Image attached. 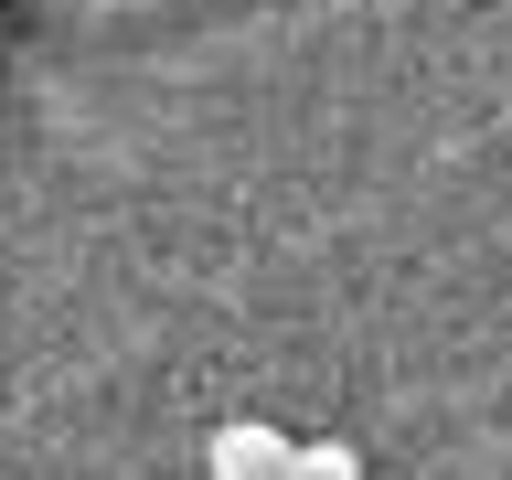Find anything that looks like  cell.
Returning a JSON list of instances; mask_svg holds the SVG:
<instances>
[{
	"label": "cell",
	"instance_id": "6da1fadb",
	"mask_svg": "<svg viewBox=\"0 0 512 480\" xmlns=\"http://www.w3.org/2000/svg\"><path fill=\"white\" fill-rule=\"evenodd\" d=\"M203 480H288V427L267 416H224L203 438Z\"/></svg>",
	"mask_w": 512,
	"mask_h": 480
},
{
	"label": "cell",
	"instance_id": "7a4b0ae2",
	"mask_svg": "<svg viewBox=\"0 0 512 480\" xmlns=\"http://www.w3.org/2000/svg\"><path fill=\"white\" fill-rule=\"evenodd\" d=\"M288 480H363L352 438H288Z\"/></svg>",
	"mask_w": 512,
	"mask_h": 480
}]
</instances>
